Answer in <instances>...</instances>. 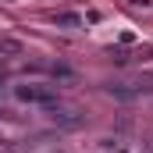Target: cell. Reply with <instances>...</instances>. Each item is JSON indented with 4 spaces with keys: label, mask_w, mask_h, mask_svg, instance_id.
Returning a JSON list of instances; mask_svg holds the SVG:
<instances>
[{
    "label": "cell",
    "mask_w": 153,
    "mask_h": 153,
    "mask_svg": "<svg viewBox=\"0 0 153 153\" xmlns=\"http://www.w3.org/2000/svg\"><path fill=\"white\" fill-rule=\"evenodd\" d=\"M14 96L22 103H53V89L50 85H14Z\"/></svg>",
    "instance_id": "6da1fadb"
}]
</instances>
